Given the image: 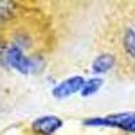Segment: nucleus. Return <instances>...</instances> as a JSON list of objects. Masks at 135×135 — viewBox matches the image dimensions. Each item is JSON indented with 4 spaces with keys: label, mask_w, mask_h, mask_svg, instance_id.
Here are the masks:
<instances>
[{
    "label": "nucleus",
    "mask_w": 135,
    "mask_h": 135,
    "mask_svg": "<svg viewBox=\"0 0 135 135\" xmlns=\"http://www.w3.org/2000/svg\"><path fill=\"white\" fill-rule=\"evenodd\" d=\"M85 126L91 127H115L127 132H135V112H115L105 118H88Z\"/></svg>",
    "instance_id": "obj_1"
},
{
    "label": "nucleus",
    "mask_w": 135,
    "mask_h": 135,
    "mask_svg": "<svg viewBox=\"0 0 135 135\" xmlns=\"http://www.w3.org/2000/svg\"><path fill=\"white\" fill-rule=\"evenodd\" d=\"M6 62L9 68L18 70L22 74H28L37 70V62L26 57L19 46H11L6 51Z\"/></svg>",
    "instance_id": "obj_2"
},
{
    "label": "nucleus",
    "mask_w": 135,
    "mask_h": 135,
    "mask_svg": "<svg viewBox=\"0 0 135 135\" xmlns=\"http://www.w3.org/2000/svg\"><path fill=\"white\" fill-rule=\"evenodd\" d=\"M85 84V80H84V77L81 76H73V77H69V78H66V80L61 81L60 84H57L54 88H53V96L55 99H66V97H69L77 92H81V89Z\"/></svg>",
    "instance_id": "obj_3"
},
{
    "label": "nucleus",
    "mask_w": 135,
    "mask_h": 135,
    "mask_svg": "<svg viewBox=\"0 0 135 135\" xmlns=\"http://www.w3.org/2000/svg\"><path fill=\"white\" fill-rule=\"evenodd\" d=\"M32 130L41 135H53L55 131H58L62 127V120L58 116L46 115L35 119L31 124Z\"/></svg>",
    "instance_id": "obj_4"
},
{
    "label": "nucleus",
    "mask_w": 135,
    "mask_h": 135,
    "mask_svg": "<svg viewBox=\"0 0 135 135\" xmlns=\"http://www.w3.org/2000/svg\"><path fill=\"white\" fill-rule=\"evenodd\" d=\"M115 65V57L109 53H103L97 55L95 61L92 62V72L96 74H103L107 73L109 69H112V66Z\"/></svg>",
    "instance_id": "obj_5"
},
{
    "label": "nucleus",
    "mask_w": 135,
    "mask_h": 135,
    "mask_svg": "<svg viewBox=\"0 0 135 135\" xmlns=\"http://www.w3.org/2000/svg\"><path fill=\"white\" fill-rule=\"evenodd\" d=\"M123 46H124V50L130 57L135 58V26L127 27L124 38H123Z\"/></svg>",
    "instance_id": "obj_6"
},
{
    "label": "nucleus",
    "mask_w": 135,
    "mask_h": 135,
    "mask_svg": "<svg viewBox=\"0 0 135 135\" xmlns=\"http://www.w3.org/2000/svg\"><path fill=\"white\" fill-rule=\"evenodd\" d=\"M103 86V80L99 77H95V78H91V80L85 81L83 89H81V96L84 97H88L91 95H95L99 89Z\"/></svg>",
    "instance_id": "obj_7"
}]
</instances>
